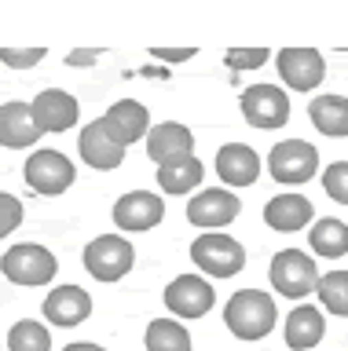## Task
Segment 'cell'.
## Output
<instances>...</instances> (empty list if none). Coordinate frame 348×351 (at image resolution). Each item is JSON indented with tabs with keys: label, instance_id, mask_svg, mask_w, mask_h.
<instances>
[{
	"label": "cell",
	"instance_id": "9a60e30c",
	"mask_svg": "<svg viewBox=\"0 0 348 351\" xmlns=\"http://www.w3.org/2000/svg\"><path fill=\"white\" fill-rule=\"evenodd\" d=\"M40 136L45 132L37 128L30 103H4L0 106V147L26 150V147H37Z\"/></svg>",
	"mask_w": 348,
	"mask_h": 351
},
{
	"label": "cell",
	"instance_id": "44dd1931",
	"mask_svg": "<svg viewBox=\"0 0 348 351\" xmlns=\"http://www.w3.org/2000/svg\"><path fill=\"white\" fill-rule=\"evenodd\" d=\"M323 333H326V322H323L319 307L301 304V307L290 311V318H286V344L293 351H312L323 340Z\"/></svg>",
	"mask_w": 348,
	"mask_h": 351
},
{
	"label": "cell",
	"instance_id": "603a6c76",
	"mask_svg": "<svg viewBox=\"0 0 348 351\" xmlns=\"http://www.w3.org/2000/svg\"><path fill=\"white\" fill-rule=\"evenodd\" d=\"M312 252H319L323 260H341L348 252V223H341V219L334 216H323L312 223Z\"/></svg>",
	"mask_w": 348,
	"mask_h": 351
},
{
	"label": "cell",
	"instance_id": "ac0fdd59",
	"mask_svg": "<svg viewBox=\"0 0 348 351\" xmlns=\"http://www.w3.org/2000/svg\"><path fill=\"white\" fill-rule=\"evenodd\" d=\"M216 176L227 186H253L260 176V158L253 147L246 143H227V147L216 150Z\"/></svg>",
	"mask_w": 348,
	"mask_h": 351
},
{
	"label": "cell",
	"instance_id": "d4e9b609",
	"mask_svg": "<svg viewBox=\"0 0 348 351\" xmlns=\"http://www.w3.org/2000/svg\"><path fill=\"white\" fill-rule=\"evenodd\" d=\"M147 351H191V333L176 318H154L143 337Z\"/></svg>",
	"mask_w": 348,
	"mask_h": 351
},
{
	"label": "cell",
	"instance_id": "9c48e42d",
	"mask_svg": "<svg viewBox=\"0 0 348 351\" xmlns=\"http://www.w3.org/2000/svg\"><path fill=\"white\" fill-rule=\"evenodd\" d=\"M213 304H216V293L202 274H180V278L165 285V307L176 318H202L209 315Z\"/></svg>",
	"mask_w": 348,
	"mask_h": 351
},
{
	"label": "cell",
	"instance_id": "d6986e66",
	"mask_svg": "<svg viewBox=\"0 0 348 351\" xmlns=\"http://www.w3.org/2000/svg\"><path fill=\"white\" fill-rule=\"evenodd\" d=\"M78 150H81L84 165H89V169H100V172H111L125 161V147H117V143L106 136L103 121H92L89 128H81Z\"/></svg>",
	"mask_w": 348,
	"mask_h": 351
},
{
	"label": "cell",
	"instance_id": "1f68e13d",
	"mask_svg": "<svg viewBox=\"0 0 348 351\" xmlns=\"http://www.w3.org/2000/svg\"><path fill=\"white\" fill-rule=\"evenodd\" d=\"M150 55L161 62H187L194 59V48H150Z\"/></svg>",
	"mask_w": 348,
	"mask_h": 351
},
{
	"label": "cell",
	"instance_id": "4fadbf2b",
	"mask_svg": "<svg viewBox=\"0 0 348 351\" xmlns=\"http://www.w3.org/2000/svg\"><path fill=\"white\" fill-rule=\"evenodd\" d=\"M165 219V202L150 191H128L114 205V223L121 230H150Z\"/></svg>",
	"mask_w": 348,
	"mask_h": 351
},
{
	"label": "cell",
	"instance_id": "2e32d148",
	"mask_svg": "<svg viewBox=\"0 0 348 351\" xmlns=\"http://www.w3.org/2000/svg\"><path fill=\"white\" fill-rule=\"evenodd\" d=\"M92 315V296L81 289V285H59L45 296V318L51 326H81L84 318Z\"/></svg>",
	"mask_w": 348,
	"mask_h": 351
},
{
	"label": "cell",
	"instance_id": "6da1fadb",
	"mask_svg": "<svg viewBox=\"0 0 348 351\" xmlns=\"http://www.w3.org/2000/svg\"><path fill=\"white\" fill-rule=\"evenodd\" d=\"M224 322L238 340H260L275 329V300L260 289H242L227 300Z\"/></svg>",
	"mask_w": 348,
	"mask_h": 351
},
{
	"label": "cell",
	"instance_id": "ffe728a7",
	"mask_svg": "<svg viewBox=\"0 0 348 351\" xmlns=\"http://www.w3.org/2000/svg\"><path fill=\"white\" fill-rule=\"evenodd\" d=\"M264 223L271 230H301L312 223V202L301 194H279L264 205Z\"/></svg>",
	"mask_w": 348,
	"mask_h": 351
},
{
	"label": "cell",
	"instance_id": "8992f818",
	"mask_svg": "<svg viewBox=\"0 0 348 351\" xmlns=\"http://www.w3.org/2000/svg\"><path fill=\"white\" fill-rule=\"evenodd\" d=\"M268 172L275 176L279 183L301 186L319 172V154H315V147L304 139H282L268 154Z\"/></svg>",
	"mask_w": 348,
	"mask_h": 351
},
{
	"label": "cell",
	"instance_id": "f1b7e54d",
	"mask_svg": "<svg viewBox=\"0 0 348 351\" xmlns=\"http://www.w3.org/2000/svg\"><path fill=\"white\" fill-rule=\"evenodd\" d=\"M224 59L231 70H260L268 62V48H231Z\"/></svg>",
	"mask_w": 348,
	"mask_h": 351
},
{
	"label": "cell",
	"instance_id": "3957f363",
	"mask_svg": "<svg viewBox=\"0 0 348 351\" xmlns=\"http://www.w3.org/2000/svg\"><path fill=\"white\" fill-rule=\"evenodd\" d=\"M136 263V249L132 241L121 238V234H100L89 241V249H84V267L95 282H117L125 278L128 271H132Z\"/></svg>",
	"mask_w": 348,
	"mask_h": 351
},
{
	"label": "cell",
	"instance_id": "83f0119b",
	"mask_svg": "<svg viewBox=\"0 0 348 351\" xmlns=\"http://www.w3.org/2000/svg\"><path fill=\"white\" fill-rule=\"evenodd\" d=\"M323 186L337 205H348V161H334L330 169L323 172Z\"/></svg>",
	"mask_w": 348,
	"mask_h": 351
},
{
	"label": "cell",
	"instance_id": "7c38bea8",
	"mask_svg": "<svg viewBox=\"0 0 348 351\" xmlns=\"http://www.w3.org/2000/svg\"><path fill=\"white\" fill-rule=\"evenodd\" d=\"M100 121H103L106 136H111L117 147H132V143H139L150 132V114H147L143 103H136V99H117Z\"/></svg>",
	"mask_w": 348,
	"mask_h": 351
},
{
	"label": "cell",
	"instance_id": "e0dca14e",
	"mask_svg": "<svg viewBox=\"0 0 348 351\" xmlns=\"http://www.w3.org/2000/svg\"><path fill=\"white\" fill-rule=\"evenodd\" d=\"M194 150V136L187 125H176V121H165V125H154L147 132V158L154 165H169L180 158H191Z\"/></svg>",
	"mask_w": 348,
	"mask_h": 351
},
{
	"label": "cell",
	"instance_id": "f546056e",
	"mask_svg": "<svg viewBox=\"0 0 348 351\" xmlns=\"http://www.w3.org/2000/svg\"><path fill=\"white\" fill-rule=\"evenodd\" d=\"M45 48H0V62L12 66V70H30V66H37L45 59Z\"/></svg>",
	"mask_w": 348,
	"mask_h": 351
},
{
	"label": "cell",
	"instance_id": "836d02e7",
	"mask_svg": "<svg viewBox=\"0 0 348 351\" xmlns=\"http://www.w3.org/2000/svg\"><path fill=\"white\" fill-rule=\"evenodd\" d=\"M62 351H103L100 344H89V340H78V344H67Z\"/></svg>",
	"mask_w": 348,
	"mask_h": 351
},
{
	"label": "cell",
	"instance_id": "ba28073f",
	"mask_svg": "<svg viewBox=\"0 0 348 351\" xmlns=\"http://www.w3.org/2000/svg\"><path fill=\"white\" fill-rule=\"evenodd\" d=\"M242 117L253 128H282L290 121V95L275 84H249L242 92Z\"/></svg>",
	"mask_w": 348,
	"mask_h": 351
},
{
	"label": "cell",
	"instance_id": "cb8c5ba5",
	"mask_svg": "<svg viewBox=\"0 0 348 351\" xmlns=\"http://www.w3.org/2000/svg\"><path fill=\"white\" fill-rule=\"evenodd\" d=\"M202 161L194 158H180V161H169V165H158V186L165 194H187L202 183Z\"/></svg>",
	"mask_w": 348,
	"mask_h": 351
},
{
	"label": "cell",
	"instance_id": "7402d4cb",
	"mask_svg": "<svg viewBox=\"0 0 348 351\" xmlns=\"http://www.w3.org/2000/svg\"><path fill=\"white\" fill-rule=\"evenodd\" d=\"M308 117L312 125L330 139H345L348 136V99L345 95H319L308 103Z\"/></svg>",
	"mask_w": 348,
	"mask_h": 351
},
{
	"label": "cell",
	"instance_id": "d6a6232c",
	"mask_svg": "<svg viewBox=\"0 0 348 351\" xmlns=\"http://www.w3.org/2000/svg\"><path fill=\"white\" fill-rule=\"evenodd\" d=\"M95 59H100V51H95V48H89V51L78 48V51H70V55H67V66H92Z\"/></svg>",
	"mask_w": 348,
	"mask_h": 351
},
{
	"label": "cell",
	"instance_id": "30bf717a",
	"mask_svg": "<svg viewBox=\"0 0 348 351\" xmlns=\"http://www.w3.org/2000/svg\"><path fill=\"white\" fill-rule=\"evenodd\" d=\"M238 213H242V202L231 191H220V186H205L187 202V219L202 230L227 227Z\"/></svg>",
	"mask_w": 348,
	"mask_h": 351
},
{
	"label": "cell",
	"instance_id": "5bb4252c",
	"mask_svg": "<svg viewBox=\"0 0 348 351\" xmlns=\"http://www.w3.org/2000/svg\"><path fill=\"white\" fill-rule=\"evenodd\" d=\"M30 110H34V121H37L40 132H67V128L78 125V117H81L78 99H73L70 92H59V88L37 92Z\"/></svg>",
	"mask_w": 348,
	"mask_h": 351
},
{
	"label": "cell",
	"instance_id": "4dcf8cb0",
	"mask_svg": "<svg viewBox=\"0 0 348 351\" xmlns=\"http://www.w3.org/2000/svg\"><path fill=\"white\" fill-rule=\"evenodd\" d=\"M23 223V202L15 194H0V238H8Z\"/></svg>",
	"mask_w": 348,
	"mask_h": 351
},
{
	"label": "cell",
	"instance_id": "4316f807",
	"mask_svg": "<svg viewBox=\"0 0 348 351\" xmlns=\"http://www.w3.org/2000/svg\"><path fill=\"white\" fill-rule=\"evenodd\" d=\"M8 351H51V333L34 318H23L8 333Z\"/></svg>",
	"mask_w": 348,
	"mask_h": 351
},
{
	"label": "cell",
	"instance_id": "277c9868",
	"mask_svg": "<svg viewBox=\"0 0 348 351\" xmlns=\"http://www.w3.org/2000/svg\"><path fill=\"white\" fill-rule=\"evenodd\" d=\"M191 260L213 278H235L246 267V249L231 234H198L191 241Z\"/></svg>",
	"mask_w": 348,
	"mask_h": 351
},
{
	"label": "cell",
	"instance_id": "8fae6325",
	"mask_svg": "<svg viewBox=\"0 0 348 351\" xmlns=\"http://www.w3.org/2000/svg\"><path fill=\"white\" fill-rule=\"evenodd\" d=\"M275 62H279V73L286 81V88H293V92H312L326 77V62L315 48H282L275 55Z\"/></svg>",
	"mask_w": 348,
	"mask_h": 351
},
{
	"label": "cell",
	"instance_id": "484cf974",
	"mask_svg": "<svg viewBox=\"0 0 348 351\" xmlns=\"http://www.w3.org/2000/svg\"><path fill=\"white\" fill-rule=\"evenodd\" d=\"M315 296L337 318H348V271H326L315 282Z\"/></svg>",
	"mask_w": 348,
	"mask_h": 351
},
{
	"label": "cell",
	"instance_id": "5b68a950",
	"mask_svg": "<svg viewBox=\"0 0 348 351\" xmlns=\"http://www.w3.org/2000/svg\"><path fill=\"white\" fill-rule=\"evenodd\" d=\"M315 282H319V267L308 252L301 249H282L271 260V285L275 293L290 296V300H301V296L315 293Z\"/></svg>",
	"mask_w": 348,
	"mask_h": 351
},
{
	"label": "cell",
	"instance_id": "52a82bcc",
	"mask_svg": "<svg viewBox=\"0 0 348 351\" xmlns=\"http://www.w3.org/2000/svg\"><path fill=\"white\" fill-rule=\"evenodd\" d=\"M23 180L30 183V191L56 197L73 186V161L59 150H34L23 169Z\"/></svg>",
	"mask_w": 348,
	"mask_h": 351
},
{
	"label": "cell",
	"instance_id": "7a4b0ae2",
	"mask_svg": "<svg viewBox=\"0 0 348 351\" xmlns=\"http://www.w3.org/2000/svg\"><path fill=\"white\" fill-rule=\"evenodd\" d=\"M0 271H4V278L15 282V285H48L56 278L59 263H56V252L51 249L34 245V241H19V245H12L4 252Z\"/></svg>",
	"mask_w": 348,
	"mask_h": 351
}]
</instances>
